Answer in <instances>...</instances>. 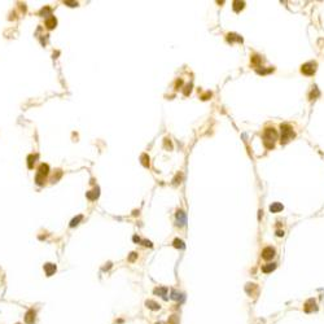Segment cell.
I'll list each match as a JSON object with an SVG mask.
<instances>
[{"instance_id":"6da1fadb","label":"cell","mask_w":324,"mask_h":324,"mask_svg":"<svg viewBox=\"0 0 324 324\" xmlns=\"http://www.w3.org/2000/svg\"><path fill=\"white\" fill-rule=\"evenodd\" d=\"M277 140V132L275 131V128L267 127L263 132V144L267 149L274 148L275 141Z\"/></svg>"},{"instance_id":"7a4b0ae2","label":"cell","mask_w":324,"mask_h":324,"mask_svg":"<svg viewBox=\"0 0 324 324\" xmlns=\"http://www.w3.org/2000/svg\"><path fill=\"white\" fill-rule=\"evenodd\" d=\"M294 138V131L289 125H281V144H287L290 139Z\"/></svg>"},{"instance_id":"3957f363","label":"cell","mask_w":324,"mask_h":324,"mask_svg":"<svg viewBox=\"0 0 324 324\" xmlns=\"http://www.w3.org/2000/svg\"><path fill=\"white\" fill-rule=\"evenodd\" d=\"M315 66H316L315 62H307V64H305V65H302V69H301V70H302V73L306 74V75H312V74L315 73V69H316Z\"/></svg>"},{"instance_id":"277c9868","label":"cell","mask_w":324,"mask_h":324,"mask_svg":"<svg viewBox=\"0 0 324 324\" xmlns=\"http://www.w3.org/2000/svg\"><path fill=\"white\" fill-rule=\"evenodd\" d=\"M275 256V249L271 248V246H267L262 250V258L264 259H272Z\"/></svg>"},{"instance_id":"5b68a950","label":"cell","mask_w":324,"mask_h":324,"mask_svg":"<svg viewBox=\"0 0 324 324\" xmlns=\"http://www.w3.org/2000/svg\"><path fill=\"white\" fill-rule=\"evenodd\" d=\"M35 311L34 310H29L25 315V323L26 324H34L35 323Z\"/></svg>"},{"instance_id":"8992f818","label":"cell","mask_w":324,"mask_h":324,"mask_svg":"<svg viewBox=\"0 0 324 324\" xmlns=\"http://www.w3.org/2000/svg\"><path fill=\"white\" fill-rule=\"evenodd\" d=\"M176 220H178V226H184L187 223V215L184 211H182V210H179L178 213H176Z\"/></svg>"},{"instance_id":"52a82bcc","label":"cell","mask_w":324,"mask_h":324,"mask_svg":"<svg viewBox=\"0 0 324 324\" xmlns=\"http://www.w3.org/2000/svg\"><path fill=\"white\" fill-rule=\"evenodd\" d=\"M44 272L47 276H52L56 272V264L53 263H45L44 264Z\"/></svg>"},{"instance_id":"ba28073f","label":"cell","mask_w":324,"mask_h":324,"mask_svg":"<svg viewBox=\"0 0 324 324\" xmlns=\"http://www.w3.org/2000/svg\"><path fill=\"white\" fill-rule=\"evenodd\" d=\"M154 294H158V296H161L163 300H167V297H166V294H167V288H165V287L156 288V289H154Z\"/></svg>"},{"instance_id":"9c48e42d","label":"cell","mask_w":324,"mask_h":324,"mask_svg":"<svg viewBox=\"0 0 324 324\" xmlns=\"http://www.w3.org/2000/svg\"><path fill=\"white\" fill-rule=\"evenodd\" d=\"M56 25H57V20H56L53 16L48 17V18L45 20V26H47L48 29H53V27H56Z\"/></svg>"},{"instance_id":"30bf717a","label":"cell","mask_w":324,"mask_h":324,"mask_svg":"<svg viewBox=\"0 0 324 324\" xmlns=\"http://www.w3.org/2000/svg\"><path fill=\"white\" fill-rule=\"evenodd\" d=\"M145 306L148 308H150V310H159V307H161V306H159V303H157L156 301H152V300H148L145 302Z\"/></svg>"},{"instance_id":"8fae6325","label":"cell","mask_w":324,"mask_h":324,"mask_svg":"<svg viewBox=\"0 0 324 324\" xmlns=\"http://www.w3.org/2000/svg\"><path fill=\"white\" fill-rule=\"evenodd\" d=\"M38 171H39L38 174L45 176V175H48V173H49V166H48L47 163H42V165L39 166V170H38Z\"/></svg>"},{"instance_id":"7c38bea8","label":"cell","mask_w":324,"mask_h":324,"mask_svg":"<svg viewBox=\"0 0 324 324\" xmlns=\"http://www.w3.org/2000/svg\"><path fill=\"white\" fill-rule=\"evenodd\" d=\"M97 197H99V188H95L94 191H89V192H87V199L88 200H96Z\"/></svg>"},{"instance_id":"4fadbf2b","label":"cell","mask_w":324,"mask_h":324,"mask_svg":"<svg viewBox=\"0 0 324 324\" xmlns=\"http://www.w3.org/2000/svg\"><path fill=\"white\" fill-rule=\"evenodd\" d=\"M283 209H284V206H283L281 204H279V202H274V204L270 206V210H271L272 213H279V211H281Z\"/></svg>"},{"instance_id":"5bb4252c","label":"cell","mask_w":324,"mask_h":324,"mask_svg":"<svg viewBox=\"0 0 324 324\" xmlns=\"http://www.w3.org/2000/svg\"><path fill=\"white\" fill-rule=\"evenodd\" d=\"M275 267H276V264H275V263H268V264H266V266L262 267V271H263L264 274H268V272L274 271Z\"/></svg>"},{"instance_id":"9a60e30c","label":"cell","mask_w":324,"mask_h":324,"mask_svg":"<svg viewBox=\"0 0 324 324\" xmlns=\"http://www.w3.org/2000/svg\"><path fill=\"white\" fill-rule=\"evenodd\" d=\"M227 40L230 43H232V42H243V39H241L240 37H239V35H236V34H228L227 35Z\"/></svg>"},{"instance_id":"2e32d148","label":"cell","mask_w":324,"mask_h":324,"mask_svg":"<svg viewBox=\"0 0 324 324\" xmlns=\"http://www.w3.org/2000/svg\"><path fill=\"white\" fill-rule=\"evenodd\" d=\"M245 3L244 1H233V11L235 12H240L241 9L244 8Z\"/></svg>"},{"instance_id":"e0dca14e","label":"cell","mask_w":324,"mask_h":324,"mask_svg":"<svg viewBox=\"0 0 324 324\" xmlns=\"http://www.w3.org/2000/svg\"><path fill=\"white\" fill-rule=\"evenodd\" d=\"M174 246H175V248H178V249H184V248H186L184 243L182 240H179V239H175V240H174Z\"/></svg>"},{"instance_id":"ac0fdd59","label":"cell","mask_w":324,"mask_h":324,"mask_svg":"<svg viewBox=\"0 0 324 324\" xmlns=\"http://www.w3.org/2000/svg\"><path fill=\"white\" fill-rule=\"evenodd\" d=\"M82 219H83V217H82V215H78L77 218H74V219L70 222V227H75V226H78L79 222H81Z\"/></svg>"},{"instance_id":"d6986e66","label":"cell","mask_w":324,"mask_h":324,"mask_svg":"<svg viewBox=\"0 0 324 324\" xmlns=\"http://www.w3.org/2000/svg\"><path fill=\"white\" fill-rule=\"evenodd\" d=\"M171 298L173 300H183V294H180V293H178L176 290H171Z\"/></svg>"},{"instance_id":"ffe728a7","label":"cell","mask_w":324,"mask_h":324,"mask_svg":"<svg viewBox=\"0 0 324 324\" xmlns=\"http://www.w3.org/2000/svg\"><path fill=\"white\" fill-rule=\"evenodd\" d=\"M141 163H143V166H145V167H149V157H148V154H143V156H141Z\"/></svg>"},{"instance_id":"44dd1931","label":"cell","mask_w":324,"mask_h":324,"mask_svg":"<svg viewBox=\"0 0 324 324\" xmlns=\"http://www.w3.org/2000/svg\"><path fill=\"white\" fill-rule=\"evenodd\" d=\"M29 162H27V166H29V169H33V166H34V163H35V159H37V156H29Z\"/></svg>"},{"instance_id":"7402d4cb","label":"cell","mask_w":324,"mask_h":324,"mask_svg":"<svg viewBox=\"0 0 324 324\" xmlns=\"http://www.w3.org/2000/svg\"><path fill=\"white\" fill-rule=\"evenodd\" d=\"M37 183L39 184V186H43V183H44V180H45V176H43V175H40V174H37Z\"/></svg>"},{"instance_id":"603a6c76","label":"cell","mask_w":324,"mask_h":324,"mask_svg":"<svg viewBox=\"0 0 324 324\" xmlns=\"http://www.w3.org/2000/svg\"><path fill=\"white\" fill-rule=\"evenodd\" d=\"M169 324H179V318L176 315H173L169 319Z\"/></svg>"},{"instance_id":"cb8c5ba5","label":"cell","mask_w":324,"mask_h":324,"mask_svg":"<svg viewBox=\"0 0 324 324\" xmlns=\"http://www.w3.org/2000/svg\"><path fill=\"white\" fill-rule=\"evenodd\" d=\"M51 13V8L49 7H45V8H43L42 11H40V16H47V14ZM51 16V14H49Z\"/></svg>"},{"instance_id":"d4e9b609","label":"cell","mask_w":324,"mask_h":324,"mask_svg":"<svg viewBox=\"0 0 324 324\" xmlns=\"http://www.w3.org/2000/svg\"><path fill=\"white\" fill-rule=\"evenodd\" d=\"M136 258H138V254H136L135 251H132V253L130 254V257H128V261H130V262H134Z\"/></svg>"},{"instance_id":"484cf974","label":"cell","mask_w":324,"mask_h":324,"mask_svg":"<svg viewBox=\"0 0 324 324\" xmlns=\"http://www.w3.org/2000/svg\"><path fill=\"white\" fill-rule=\"evenodd\" d=\"M191 87H192L191 84H188V86L186 87V89H184V95H186V96H187V95L189 94V92H191Z\"/></svg>"},{"instance_id":"4316f807","label":"cell","mask_w":324,"mask_h":324,"mask_svg":"<svg viewBox=\"0 0 324 324\" xmlns=\"http://www.w3.org/2000/svg\"><path fill=\"white\" fill-rule=\"evenodd\" d=\"M65 4H69V7H77L78 5L77 1H65Z\"/></svg>"},{"instance_id":"83f0119b","label":"cell","mask_w":324,"mask_h":324,"mask_svg":"<svg viewBox=\"0 0 324 324\" xmlns=\"http://www.w3.org/2000/svg\"><path fill=\"white\" fill-rule=\"evenodd\" d=\"M143 244H144L145 246H149V248H152V246H153V245H152L150 241H148V240H144V241H143Z\"/></svg>"},{"instance_id":"f1b7e54d","label":"cell","mask_w":324,"mask_h":324,"mask_svg":"<svg viewBox=\"0 0 324 324\" xmlns=\"http://www.w3.org/2000/svg\"><path fill=\"white\" fill-rule=\"evenodd\" d=\"M182 84H183V81H182V79H179V81L176 82V89H178V87H180Z\"/></svg>"},{"instance_id":"f546056e","label":"cell","mask_w":324,"mask_h":324,"mask_svg":"<svg viewBox=\"0 0 324 324\" xmlns=\"http://www.w3.org/2000/svg\"><path fill=\"white\" fill-rule=\"evenodd\" d=\"M132 240L135 241V243H140V239H139L138 236H134V237H132Z\"/></svg>"},{"instance_id":"4dcf8cb0","label":"cell","mask_w":324,"mask_h":324,"mask_svg":"<svg viewBox=\"0 0 324 324\" xmlns=\"http://www.w3.org/2000/svg\"><path fill=\"white\" fill-rule=\"evenodd\" d=\"M276 235H277V236H283V235H284V231H277Z\"/></svg>"},{"instance_id":"1f68e13d","label":"cell","mask_w":324,"mask_h":324,"mask_svg":"<svg viewBox=\"0 0 324 324\" xmlns=\"http://www.w3.org/2000/svg\"><path fill=\"white\" fill-rule=\"evenodd\" d=\"M110 267H112V263H108V266H105V267H104V270L106 271V270H109Z\"/></svg>"},{"instance_id":"d6a6232c","label":"cell","mask_w":324,"mask_h":324,"mask_svg":"<svg viewBox=\"0 0 324 324\" xmlns=\"http://www.w3.org/2000/svg\"><path fill=\"white\" fill-rule=\"evenodd\" d=\"M156 324H161V323H156Z\"/></svg>"},{"instance_id":"836d02e7","label":"cell","mask_w":324,"mask_h":324,"mask_svg":"<svg viewBox=\"0 0 324 324\" xmlns=\"http://www.w3.org/2000/svg\"><path fill=\"white\" fill-rule=\"evenodd\" d=\"M18 324H20V323H18Z\"/></svg>"}]
</instances>
